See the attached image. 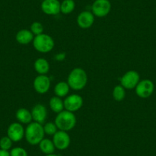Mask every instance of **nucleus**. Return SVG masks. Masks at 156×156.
Listing matches in <instances>:
<instances>
[{
  "label": "nucleus",
  "instance_id": "1",
  "mask_svg": "<svg viewBox=\"0 0 156 156\" xmlns=\"http://www.w3.org/2000/svg\"><path fill=\"white\" fill-rule=\"evenodd\" d=\"M88 81L87 72L80 67L73 69L67 76V83L73 90H81L86 87Z\"/></svg>",
  "mask_w": 156,
  "mask_h": 156
},
{
  "label": "nucleus",
  "instance_id": "2",
  "mask_svg": "<svg viewBox=\"0 0 156 156\" xmlns=\"http://www.w3.org/2000/svg\"><path fill=\"white\" fill-rule=\"evenodd\" d=\"M44 127L41 123L31 122L25 129V137L27 142L31 145H38L44 139Z\"/></svg>",
  "mask_w": 156,
  "mask_h": 156
},
{
  "label": "nucleus",
  "instance_id": "3",
  "mask_svg": "<svg viewBox=\"0 0 156 156\" xmlns=\"http://www.w3.org/2000/svg\"><path fill=\"white\" fill-rule=\"evenodd\" d=\"M55 123L58 130L68 132L73 129L76 124V118L74 113L67 110H63L59 112L55 118Z\"/></svg>",
  "mask_w": 156,
  "mask_h": 156
},
{
  "label": "nucleus",
  "instance_id": "4",
  "mask_svg": "<svg viewBox=\"0 0 156 156\" xmlns=\"http://www.w3.org/2000/svg\"><path fill=\"white\" fill-rule=\"evenodd\" d=\"M32 44L37 51L44 54L51 51L55 47V41L51 36L44 33L34 36Z\"/></svg>",
  "mask_w": 156,
  "mask_h": 156
},
{
  "label": "nucleus",
  "instance_id": "5",
  "mask_svg": "<svg viewBox=\"0 0 156 156\" xmlns=\"http://www.w3.org/2000/svg\"><path fill=\"white\" fill-rule=\"evenodd\" d=\"M112 5L109 0H95L93 3L92 13L98 18L106 17L110 12Z\"/></svg>",
  "mask_w": 156,
  "mask_h": 156
},
{
  "label": "nucleus",
  "instance_id": "6",
  "mask_svg": "<svg viewBox=\"0 0 156 156\" xmlns=\"http://www.w3.org/2000/svg\"><path fill=\"white\" fill-rule=\"evenodd\" d=\"M140 80V76L136 70H129L126 72L120 79L121 85L126 90H132L136 88Z\"/></svg>",
  "mask_w": 156,
  "mask_h": 156
},
{
  "label": "nucleus",
  "instance_id": "7",
  "mask_svg": "<svg viewBox=\"0 0 156 156\" xmlns=\"http://www.w3.org/2000/svg\"><path fill=\"white\" fill-rule=\"evenodd\" d=\"M83 104V98H82L81 96L78 95V94H74L67 96L66 99L64 100V109L72 112H74L81 109Z\"/></svg>",
  "mask_w": 156,
  "mask_h": 156
},
{
  "label": "nucleus",
  "instance_id": "8",
  "mask_svg": "<svg viewBox=\"0 0 156 156\" xmlns=\"http://www.w3.org/2000/svg\"><path fill=\"white\" fill-rule=\"evenodd\" d=\"M55 148L59 150H65L70 146V137L67 132L58 130L53 136L52 139Z\"/></svg>",
  "mask_w": 156,
  "mask_h": 156
},
{
  "label": "nucleus",
  "instance_id": "9",
  "mask_svg": "<svg viewBox=\"0 0 156 156\" xmlns=\"http://www.w3.org/2000/svg\"><path fill=\"white\" fill-rule=\"evenodd\" d=\"M154 83L150 80H143L139 82L136 87V93L140 98H148L154 91Z\"/></svg>",
  "mask_w": 156,
  "mask_h": 156
},
{
  "label": "nucleus",
  "instance_id": "10",
  "mask_svg": "<svg viewBox=\"0 0 156 156\" xmlns=\"http://www.w3.org/2000/svg\"><path fill=\"white\" fill-rule=\"evenodd\" d=\"M34 90L40 94L48 92L51 87V80L47 75H38L33 82Z\"/></svg>",
  "mask_w": 156,
  "mask_h": 156
},
{
  "label": "nucleus",
  "instance_id": "11",
  "mask_svg": "<svg viewBox=\"0 0 156 156\" xmlns=\"http://www.w3.org/2000/svg\"><path fill=\"white\" fill-rule=\"evenodd\" d=\"M41 9L48 16H57L61 12V2L59 0H43Z\"/></svg>",
  "mask_w": 156,
  "mask_h": 156
},
{
  "label": "nucleus",
  "instance_id": "12",
  "mask_svg": "<svg viewBox=\"0 0 156 156\" xmlns=\"http://www.w3.org/2000/svg\"><path fill=\"white\" fill-rule=\"evenodd\" d=\"M7 136L12 142H19L25 137V129L20 122H13L7 129Z\"/></svg>",
  "mask_w": 156,
  "mask_h": 156
},
{
  "label": "nucleus",
  "instance_id": "13",
  "mask_svg": "<svg viewBox=\"0 0 156 156\" xmlns=\"http://www.w3.org/2000/svg\"><path fill=\"white\" fill-rule=\"evenodd\" d=\"M94 21H95V16L91 12L83 11L78 15L76 23L80 28L83 29H87L94 25Z\"/></svg>",
  "mask_w": 156,
  "mask_h": 156
},
{
  "label": "nucleus",
  "instance_id": "14",
  "mask_svg": "<svg viewBox=\"0 0 156 156\" xmlns=\"http://www.w3.org/2000/svg\"><path fill=\"white\" fill-rule=\"evenodd\" d=\"M32 119L34 122L42 124L45 122L48 116V111L45 106L42 104H37L32 108L31 111Z\"/></svg>",
  "mask_w": 156,
  "mask_h": 156
},
{
  "label": "nucleus",
  "instance_id": "15",
  "mask_svg": "<svg viewBox=\"0 0 156 156\" xmlns=\"http://www.w3.org/2000/svg\"><path fill=\"white\" fill-rule=\"evenodd\" d=\"M34 35L30 30L22 29L17 32L16 39L18 43L21 44H28L34 40Z\"/></svg>",
  "mask_w": 156,
  "mask_h": 156
},
{
  "label": "nucleus",
  "instance_id": "16",
  "mask_svg": "<svg viewBox=\"0 0 156 156\" xmlns=\"http://www.w3.org/2000/svg\"><path fill=\"white\" fill-rule=\"evenodd\" d=\"M34 67L39 75H46L50 70V64L46 59L39 58L34 61Z\"/></svg>",
  "mask_w": 156,
  "mask_h": 156
},
{
  "label": "nucleus",
  "instance_id": "17",
  "mask_svg": "<svg viewBox=\"0 0 156 156\" xmlns=\"http://www.w3.org/2000/svg\"><path fill=\"white\" fill-rule=\"evenodd\" d=\"M16 117L20 123L23 124H29L33 120L31 112L25 108H20L18 109Z\"/></svg>",
  "mask_w": 156,
  "mask_h": 156
},
{
  "label": "nucleus",
  "instance_id": "18",
  "mask_svg": "<svg viewBox=\"0 0 156 156\" xmlns=\"http://www.w3.org/2000/svg\"><path fill=\"white\" fill-rule=\"evenodd\" d=\"M70 87L67 82H58L55 87V94L57 97L62 98V97H67V94L70 92Z\"/></svg>",
  "mask_w": 156,
  "mask_h": 156
},
{
  "label": "nucleus",
  "instance_id": "19",
  "mask_svg": "<svg viewBox=\"0 0 156 156\" xmlns=\"http://www.w3.org/2000/svg\"><path fill=\"white\" fill-rule=\"evenodd\" d=\"M38 146L40 150L45 154H53L56 148L54 145L53 141L48 139H43L38 144Z\"/></svg>",
  "mask_w": 156,
  "mask_h": 156
},
{
  "label": "nucleus",
  "instance_id": "20",
  "mask_svg": "<svg viewBox=\"0 0 156 156\" xmlns=\"http://www.w3.org/2000/svg\"><path fill=\"white\" fill-rule=\"evenodd\" d=\"M49 106H50L51 109L56 113H59L64 109V101L61 100V98L57 97V96L50 99Z\"/></svg>",
  "mask_w": 156,
  "mask_h": 156
},
{
  "label": "nucleus",
  "instance_id": "21",
  "mask_svg": "<svg viewBox=\"0 0 156 156\" xmlns=\"http://www.w3.org/2000/svg\"><path fill=\"white\" fill-rule=\"evenodd\" d=\"M76 4L73 0H63L61 2V12L64 15H68L73 12L75 9Z\"/></svg>",
  "mask_w": 156,
  "mask_h": 156
},
{
  "label": "nucleus",
  "instance_id": "22",
  "mask_svg": "<svg viewBox=\"0 0 156 156\" xmlns=\"http://www.w3.org/2000/svg\"><path fill=\"white\" fill-rule=\"evenodd\" d=\"M112 97L115 101L120 102L125 99L126 89L122 85H117L113 88L112 90Z\"/></svg>",
  "mask_w": 156,
  "mask_h": 156
},
{
  "label": "nucleus",
  "instance_id": "23",
  "mask_svg": "<svg viewBox=\"0 0 156 156\" xmlns=\"http://www.w3.org/2000/svg\"><path fill=\"white\" fill-rule=\"evenodd\" d=\"M30 31L32 32V34L34 36L39 35V34H42L44 31V27H43L42 24L39 22H34L31 25L30 27Z\"/></svg>",
  "mask_w": 156,
  "mask_h": 156
},
{
  "label": "nucleus",
  "instance_id": "24",
  "mask_svg": "<svg viewBox=\"0 0 156 156\" xmlns=\"http://www.w3.org/2000/svg\"><path fill=\"white\" fill-rule=\"evenodd\" d=\"M43 127H44V133L48 136H54L58 131V127L55 122H47Z\"/></svg>",
  "mask_w": 156,
  "mask_h": 156
},
{
  "label": "nucleus",
  "instance_id": "25",
  "mask_svg": "<svg viewBox=\"0 0 156 156\" xmlns=\"http://www.w3.org/2000/svg\"><path fill=\"white\" fill-rule=\"evenodd\" d=\"M12 141L9 136H4L0 139V148L5 151H9L12 146Z\"/></svg>",
  "mask_w": 156,
  "mask_h": 156
},
{
  "label": "nucleus",
  "instance_id": "26",
  "mask_svg": "<svg viewBox=\"0 0 156 156\" xmlns=\"http://www.w3.org/2000/svg\"><path fill=\"white\" fill-rule=\"evenodd\" d=\"M10 156H28L26 150L21 147H16L10 151Z\"/></svg>",
  "mask_w": 156,
  "mask_h": 156
},
{
  "label": "nucleus",
  "instance_id": "27",
  "mask_svg": "<svg viewBox=\"0 0 156 156\" xmlns=\"http://www.w3.org/2000/svg\"><path fill=\"white\" fill-rule=\"evenodd\" d=\"M64 58H65V55L64 53H59L58 55H57L55 56V58H56L57 61H63L64 59Z\"/></svg>",
  "mask_w": 156,
  "mask_h": 156
},
{
  "label": "nucleus",
  "instance_id": "28",
  "mask_svg": "<svg viewBox=\"0 0 156 156\" xmlns=\"http://www.w3.org/2000/svg\"><path fill=\"white\" fill-rule=\"evenodd\" d=\"M0 156H10V152L0 148Z\"/></svg>",
  "mask_w": 156,
  "mask_h": 156
},
{
  "label": "nucleus",
  "instance_id": "29",
  "mask_svg": "<svg viewBox=\"0 0 156 156\" xmlns=\"http://www.w3.org/2000/svg\"><path fill=\"white\" fill-rule=\"evenodd\" d=\"M45 156H58V155H57V154H46Z\"/></svg>",
  "mask_w": 156,
  "mask_h": 156
}]
</instances>
